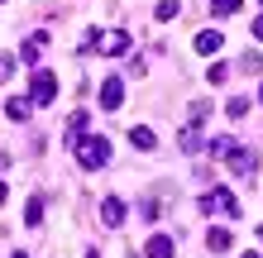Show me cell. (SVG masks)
<instances>
[{"label": "cell", "instance_id": "6da1fadb", "mask_svg": "<svg viewBox=\"0 0 263 258\" xmlns=\"http://www.w3.org/2000/svg\"><path fill=\"white\" fill-rule=\"evenodd\" d=\"M77 168H86V172H96V168H105L110 163V144L101 139V134H86V139H77Z\"/></svg>", "mask_w": 263, "mask_h": 258}, {"label": "cell", "instance_id": "7a4b0ae2", "mask_svg": "<svg viewBox=\"0 0 263 258\" xmlns=\"http://www.w3.org/2000/svg\"><path fill=\"white\" fill-rule=\"evenodd\" d=\"M201 215H235V220H239V201H235L225 187H215V191L201 196Z\"/></svg>", "mask_w": 263, "mask_h": 258}, {"label": "cell", "instance_id": "3957f363", "mask_svg": "<svg viewBox=\"0 0 263 258\" xmlns=\"http://www.w3.org/2000/svg\"><path fill=\"white\" fill-rule=\"evenodd\" d=\"M29 96H34V105H53L58 101V77L48 67H34V82H29Z\"/></svg>", "mask_w": 263, "mask_h": 258}, {"label": "cell", "instance_id": "277c9868", "mask_svg": "<svg viewBox=\"0 0 263 258\" xmlns=\"http://www.w3.org/2000/svg\"><path fill=\"white\" fill-rule=\"evenodd\" d=\"M82 48H101V53H129V34H120V29H110V34H86Z\"/></svg>", "mask_w": 263, "mask_h": 258}, {"label": "cell", "instance_id": "5b68a950", "mask_svg": "<svg viewBox=\"0 0 263 258\" xmlns=\"http://www.w3.org/2000/svg\"><path fill=\"white\" fill-rule=\"evenodd\" d=\"M125 220H129L125 201H120V196H105V201H101V225H105V230H120Z\"/></svg>", "mask_w": 263, "mask_h": 258}, {"label": "cell", "instance_id": "8992f818", "mask_svg": "<svg viewBox=\"0 0 263 258\" xmlns=\"http://www.w3.org/2000/svg\"><path fill=\"white\" fill-rule=\"evenodd\" d=\"M101 105H105V110H120V105H125V77H105V86H101Z\"/></svg>", "mask_w": 263, "mask_h": 258}, {"label": "cell", "instance_id": "52a82bcc", "mask_svg": "<svg viewBox=\"0 0 263 258\" xmlns=\"http://www.w3.org/2000/svg\"><path fill=\"white\" fill-rule=\"evenodd\" d=\"M225 163H230V172H235V177H254V168H258V158L249 153V148H235Z\"/></svg>", "mask_w": 263, "mask_h": 258}, {"label": "cell", "instance_id": "ba28073f", "mask_svg": "<svg viewBox=\"0 0 263 258\" xmlns=\"http://www.w3.org/2000/svg\"><path fill=\"white\" fill-rule=\"evenodd\" d=\"M5 115L10 120H29V115H34V96H10L5 101Z\"/></svg>", "mask_w": 263, "mask_h": 258}, {"label": "cell", "instance_id": "9c48e42d", "mask_svg": "<svg viewBox=\"0 0 263 258\" xmlns=\"http://www.w3.org/2000/svg\"><path fill=\"white\" fill-rule=\"evenodd\" d=\"M220 43H225V38H220V29H206V34H196V43H192V48L211 57V53H220Z\"/></svg>", "mask_w": 263, "mask_h": 258}, {"label": "cell", "instance_id": "30bf717a", "mask_svg": "<svg viewBox=\"0 0 263 258\" xmlns=\"http://www.w3.org/2000/svg\"><path fill=\"white\" fill-rule=\"evenodd\" d=\"M144 258H173V239H167V234H153L148 244H144Z\"/></svg>", "mask_w": 263, "mask_h": 258}, {"label": "cell", "instance_id": "8fae6325", "mask_svg": "<svg viewBox=\"0 0 263 258\" xmlns=\"http://www.w3.org/2000/svg\"><path fill=\"white\" fill-rule=\"evenodd\" d=\"M43 43H48V34H34V38L20 48V57H24V63H39V57H43Z\"/></svg>", "mask_w": 263, "mask_h": 258}, {"label": "cell", "instance_id": "7c38bea8", "mask_svg": "<svg viewBox=\"0 0 263 258\" xmlns=\"http://www.w3.org/2000/svg\"><path fill=\"white\" fill-rule=\"evenodd\" d=\"M129 144L139 148V153H148V148L158 144V139H153V129H144V125H134V129H129Z\"/></svg>", "mask_w": 263, "mask_h": 258}, {"label": "cell", "instance_id": "4fadbf2b", "mask_svg": "<svg viewBox=\"0 0 263 258\" xmlns=\"http://www.w3.org/2000/svg\"><path fill=\"white\" fill-rule=\"evenodd\" d=\"M91 125V120H86V110H72V120H67V139L77 144V139H82V129Z\"/></svg>", "mask_w": 263, "mask_h": 258}, {"label": "cell", "instance_id": "5bb4252c", "mask_svg": "<svg viewBox=\"0 0 263 258\" xmlns=\"http://www.w3.org/2000/svg\"><path fill=\"white\" fill-rule=\"evenodd\" d=\"M24 225H43V196H29V206H24Z\"/></svg>", "mask_w": 263, "mask_h": 258}, {"label": "cell", "instance_id": "9a60e30c", "mask_svg": "<svg viewBox=\"0 0 263 258\" xmlns=\"http://www.w3.org/2000/svg\"><path fill=\"white\" fill-rule=\"evenodd\" d=\"M206 249H211V253H225V249H230V230H211V234H206Z\"/></svg>", "mask_w": 263, "mask_h": 258}, {"label": "cell", "instance_id": "2e32d148", "mask_svg": "<svg viewBox=\"0 0 263 258\" xmlns=\"http://www.w3.org/2000/svg\"><path fill=\"white\" fill-rule=\"evenodd\" d=\"M201 148V134H196V125H187L182 129V153H196Z\"/></svg>", "mask_w": 263, "mask_h": 258}, {"label": "cell", "instance_id": "e0dca14e", "mask_svg": "<svg viewBox=\"0 0 263 258\" xmlns=\"http://www.w3.org/2000/svg\"><path fill=\"white\" fill-rule=\"evenodd\" d=\"M182 5H177V0H158V5H153V14H158V19H173V14H177Z\"/></svg>", "mask_w": 263, "mask_h": 258}, {"label": "cell", "instance_id": "ac0fdd59", "mask_svg": "<svg viewBox=\"0 0 263 258\" xmlns=\"http://www.w3.org/2000/svg\"><path fill=\"white\" fill-rule=\"evenodd\" d=\"M235 10H239V0H211V14H220V19L235 14Z\"/></svg>", "mask_w": 263, "mask_h": 258}, {"label": "cell", "instance_id": "d6986e66", "mask_svg": "<svg viewBox=\"0 0 263 258\" xmlns=\"http://www.w3.org/2000/svg\"><path fill=\"white\" fill-rule=\"evenodd\" d=\"M225 110H230V120H244V115H249V101H244V96H235V101L225 105Z\"/></svg>", "mask_w": 263, "mask_h": 258}, {"label": "cell", "instance_id": "ffe728a7", "mask_svg": "<svg viewBox=\"0 0 263 258\" xmlns=\"http://www.w3.org/2000/svg\"><path fill=\"white\" fill-rule=\"evenodd\" d=\"M211 153L215 158H230V153H235V139H211Z\"/></svg>", "mask_w": 263, "mask_h": 258}, {"label": "cell", "instance_id": "44dd1931", "mask_svg": "<svg viewBox=\"0 0 263 258\" xmlns=\"http://www.w3.org/2000/svg\"><path fill=\"white\" fill-rule=\"evenodd\" d=\"M239 72H263V63H258V53H244V57H239Z\"/></svg>", "mask_w": 263, "mask_h": 258}, {"label": "cell", "instance_id": "7402d4cb", "mask_svg": "<svg viewBox=\"0 0 263 258\" xmlns=\"http://www.w3.org/2000/svg\"><path fill=\"white\" fill-rule=\"evenodd\" d=\"M206 77H211L215 86H225V82H230V67H211V72H206Z\"/></svg>", "mask_w": 263, "mask_h": 258}, {"label": "cell", "instance_id": "603a6c76", "mask_svg": "<svg viewBox=\"0 0 263 258\" xmlns=\"http://www.w3.org/2000/svg\"><path fill=\"white\" fill-rule=\"evenodd\" d=\"M10 72H14V57H10V53H0V82H5Z\"/></svg>", "mask_w": 263, "mask_h": 258}, {"label": "cell", "instance_id": "cb8c5ba5", "mask_svg": "<svg viewBox=\"0 0 263 258\" xmlns=\"http://www.w3.org/2000/svg\"><path fill=\"white\" fill-rule=\"evenodd\" d=\"M254 38L263 43V14H258V19H254Z\"/></svg>", "mask_w": 263, "mask_h": 258}, {"label": "cell", "instance_id": "d4e9b609", "mask_svg": "<svg viewBox=\"0 0 263 258\" xmlns=\"http://www.w3.org/2000/svg\"><path fill=\"white\" fill-rule=\"evenodd\" d=\"M5 196H10V187H5V182H0V201H5Z\"/></svg>", "mask_w": 263, "mask_h": 258}, {"label": "cell", "instance_id": "484cf974", "mask_svg": "<svg viewBox=\"0 0 263 258\" xmlns=\"http://www.w3.org/2000/svg\"><path fill=\"white\" fill-rule=\"evenodd\" d=\"M86 258H101V253H96V249H86Z\"/></svg>", "mask_w": 263, "mask_h": 258}, {"label": "cell", "instance_id": "4316f807", "mask_svg": "<svg viewBox=\"0 0 263 258\" xmlns=\"http://www.w3.org/2000/svg\"><path fill=\"white\" fill-rule=\"evenodd\" d=\"M239 258H258V253H239Z\"/></svg>", "mask_w": 263, "mask_h": 258}, {"label": "cell", "instance_id": "83f0119b", "mask_svg": "<svg viewBox=\"0 0 263 258\" xmlns=\"http://www.w3.org/2000/svg\"><path fill=\"white\" fill-rule=\"evenodd\" d=\"M258 101H263V82H258Z\"/></svg>", "mask_w": 263, "mask_h": 258}, {"label": "cell", "instance_id": "f1b7e54d", "mask_svg": "<svg viewBox=\"0 0 263 258\" xmlns=\"http://www.w3.org/2000/svg\"><path fill=\"white\" fill-rule=\"evenodd\" d=\"M10 258H24V253H10Z\"/></svg>", "mask_w": 263, "mask_h": 258}, {"label": "cell", "instance_id": "f546056e", "mask_svg": "<svg viewBox=\"0 0 263 258\" xmlns=\"http://www.w3.org/2000/svg\"><path fill=\"white\" fill-rule=\"evenodd\" d=\"M258 239H263V225H258Z\"/></svg>", "mask_w": 263, "mask_h": 258}, {"label": "cell", "instance_id": "4dcf8cb0", "mask_svg": "<svg viewBox=\"0 0 263 258\" xmlns=\"http://www.w3.org/2000/svg\"><path fill=\"white\" fill-rule=\"evenodd\" d=\"M258 5H263V0H258Z\"/></svg>", "mask_w": 263, "mask_h": 258}]
</instances>
